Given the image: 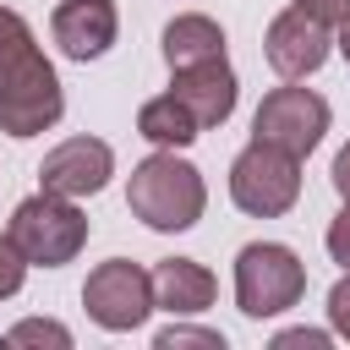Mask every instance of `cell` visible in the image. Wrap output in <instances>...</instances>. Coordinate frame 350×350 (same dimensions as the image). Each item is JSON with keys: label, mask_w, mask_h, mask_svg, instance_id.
<instances>
[{"label": "cell", "mask_w": 350, "mask_h": 350, "mask_svg": "<svg viewBox=\"0 0 350 350\" xmlns=\"http://www.w3.org/2000/svg\"><path fill=\"white\" fill-rule=\"evenodd\" d=\"M159 350H180V345H202V350H224V334L219 328H191V323H170L153 334Z\"/></svg>", "instance_id": "cell-17"}, {"label": "cell", "mask_w": 350, "mask_h": 350, "mask_svg": "<svg viewBox=\"0 0 350 350\" xmlns=\"http://www.w3.org/2000/svg\"><path fill=\"white\" fill-rule=\"evenodd\" d=\"M334 27H339V33H334V44H339V55H345V60H350V11H345V16H339V22H334Z\"/></svg>", "instance_id": "cell-24"}, {"label": "cell", "mask_w": 350, "mask_h": 350, "mask_svg": "<svg viewBox=\"0 0 350 350\" xmlns=\"http://www.w3.org/2000/svg\"><path fill=\"white\" fill-rule=\"evenodd\" d=\"M273 345H279V350H284V345H306V350H323V345H328V334H323V328H284Z\"/></svg>", "instance_id": "cell-22"}, {"label": "cell", "mask_w": 350, "mask_h": 350, "mask_svg": "<svg viewBox=\"0 0 350 350\" xmlns=\"http://www.w3.org/2000/svg\"><path fill=\"white\" fill-rule=\"evenodd\" d=\"M49 33L66 60H98V55H109V44L120 33V11H115V0H60L49 16Z\"/></svg>", "instance_id": "cell-10"}, {"label": "cell", "mask_w": 350, "mask_h": 350, "mask_svg": "<svg viewBox=\"0 0 350 350\" xmlns=\"http://www.w3.org/2000/svg\"><path fill=\"white\" fill-rule=\"evenodd\" d=\"M115 175V148L98 142V137H66L60 148L44 153L38 164V186L55 191V197H98Z\"/></svg>", "instance_id": "cell-9"}, {"label": "cell", "mask_w": 350, "mask_h": 350, "mask_svg": "<svg viewBox=\"0 0 350 350\" xmlns=\"http://www.w3.org/2000/svg\"><path fill=\"white\" fill-rule=\"evenodd\" d=\"M60 115H66V93H60L55 66L38 49L16 71L0 77V131L5 137H38V131L60 126Z\"/></svg>", "instance_id": "cell-6"}, {"label": "cell", "mask_w": 350, "mask_h": 350, "mask_svg": "<svg viewBox=\"0 0 350 350\" xmlns=\"http://www.w3.org/2000/svg\"><path fill=\"white\" fill-rule=\"evenodd\" d=\"M38 49V38H33V27H27V16L22 11H5L0 5V77L5 71H16L27 55Z\"/></svg>", "instance_id": "cell-15"}, {"label": "cell", "mask_w": 350, "mask_h": 350, "mask_svg": "<svg viewBox=\"0 0 350 350\" xmlns=\"http://www.w3.org/2000/svg\"><path fill=\"white\" fill-rule=\"evenodd\" d=\"M323 131H328V98L312 88H295V82L262 93V104L252 115V137L284 148L290 159H306L323 142Z\"/></svg>", "instance_id": "cell-7"}, {"label": "cell", "mask_w": 350, "mask_h": 350, "mask_svg": "<svg viewBox=\"0 0 350 350\" xmlns=\"http://www.w3.org/2000/svg\"><path fill=\"white\" fill-rule=\"evenodd\" d=\"M11 345H55V350H71V328L66 323H49V317H27L5 334Z\"/></svg>", "instance_id": "cell-16"}, {"label": "cell", "mask_w": 350, "mask_h": 350, "mask_svg": "<svg viewBox=\"0 0 350 350\" xmlns=\"http://www.w3.org/2000/svg\"><path fill=\"white\" fill-rule=\"evenodd\" d=\"M295 5H301L306 16H317V22H328V27H334V22L350 11V0H295Z\"/></svg>", "instance_id": "cell-21"}, {"label": "cell", "mask_w": 350, "mask_h": 350, "mask_svg": "<svg viewBox=\"0 0 350 350\" xmlns=\"http://www.w3.org/2000/svg\"><path fill=\"white\" fill-rule=\"evenodd\" d=\"M11 246L27 257V268H66L82 246H88V213L71 202V197H55V191H33L11 208V224H5Z\"/></svg>", "instance_id": "cell-2"}, {"label": "cell", "mask_w": 350, "mask_h": 350, "mask_svg": "<svg viewBox=\"0 0 350 350\" xmlns=\"http://www.w3.org/2000/svg\"><path fill=\"white\" fill-rule=\"evenodd\" d=\"M27 279V257L11 246V235H0V301H11Z\"/></svg>", "instance_id": "cell-18"}, {"label": "cell", "mask_w": 350, "mask_h": 350, "mask_svg": "<svg viewBox=\"0 0 350 350\" xmlns=\"http://www.w3.org/2000/svg\"><path fill=\"white\" fill-rule=\"evenodd\" d=\"M82 306L88 317L104 328V334H131L148 323L153 312V273L142 262H126V257H109L88 273L82 284Z\"/></svg>", "instance_id": "cell-5"}, {"label": "cell", "mask_w": 350, "mask_h": 350, "mask_svg": "<svg viewBox=\"0 0 350 350\" xmlns=\"http://www.w3.org/2000/svg\"><path fill=\"white\" fill-rule=\"evenodd\" d=\"M323 241H328V257H334L339 268H350V202L334 213V224H328V235H323Z\"/></svg>", "instance_id": "cell-20"}, {"label": "cell", "mask_w": 350, "mask_h": 350, "mask_svg": "<svg viewBox=\"0 0 350 350\" xmlns=\"http://www.w3.org/2000/svg\"><path fill=\"white\" fill-rule=\"evenodd\" d=\"M306 295V262L284 241H252L235 252V306L246 317H279Z\"/></svg>", "instance_id": "cell-3"}, {"label": "cell", "mask_w": 350, "mask_h": 350, "mask_svg": "<svg viewBox=\"0 0 350 350\" xmlns=\"http://www.w3.org/2000/svg\"><path fill=\"white\" fill-rule=\"evenodd\" d=\"M137 137H148L153 148H191L202 137V126L191 120V109L175 98V93H159L137 109Z\"/></svg>", "instance_id": "cell-14"}, {"label": "cell", "mask_w": 350, "mask_h": 350, "mask_svg": "<svg viewBox=\"0 0 350 350\" xmlns=\"http://www.w3.org/2000/svg\"><path fill=\"white\" fill-rule=\"evenodd\" d=\"M328 49H334V33H328V22L306 16L301 5L279 11V16L268 22V33H262V60H268V66H273L284 82H301V77H312V71L328 60Z\"/></svg>", "instance_id": "cell-8"}, {"label": "cell", "mask_w": 350, "mask_h": 350, "mask_svg": "<svg viewBox=\"0 0 350 350\" xmlns=\"http://www.w3.org/2000/svg\"><path fill=\"white\" fill-rule=\"evenodd\" d=\"M126 208L159 230V235H180L202 219L208 208V186H202V170L191 159H180V148H159L148 153L137 170H131V186H126Z\"/></svg>", "instance_id": "cell-1"}, {"label": "cell", "mask_w": 350, "mask_h": 350, "mask_svg": "<svg viewBox=\"0 0 350 350\" xmlns=\"http://www.w3.org/2000/svg\"><path fill=\"white\" fill-rule=\"evenodd\" d=\"M328 328H334L339 339H350V268H345V279L328 290Z\"/></svg>", "instance_id": "cell-19"}, {"label": "cell", "mask_w": 350, "mask_h": 350, "mask_svg": "<svg viewBox=\"0 0 350 350\" xmlns=\"http://www.w3.org/2000/svg\"><path fill=\"white\" fill-rule=\"evenodd\" d=\"M170 93H175V98L191 109V120L208 131V126H224V120L235 115L241 82H235L230 60H202V66H186V71H175Z\"/></svg>", "instance_id": "cell-11"}, {"label": "cell", "mask_w": 350, "mask_h": 350, "mask_svg": "<svg viewBox=\"0 0 350 350\" xmlns=\"http://www.w3.org/2000/svg\"><path fill=\"white\" fill-rule=\"evenodd\" d=\"M213 295H219V279H213L197 257H164V262L153 268V306H164V312H175V317L208 312Z\"/></svg>", "instance_id": "cell-12"}, {"label": "cell", "mask_w": 350, "mask_h": 350, "mask_svg": "<svg viewBox=\"0 0 350 350\" xmlns=\"http://www.w3.org/2000/svg\"><path fill=\"white\" fill-rule=\"evenodd\" d=\"M334 191H339V197L350 202V142H345V148L334 153Z\"/></svg>", "instance_id": "cell-23"}, {"label": "cell", "mask_w": 350, "mask_h": 350, "mask_svg": "<svg viewBox=\"0 0 350 350\" xmlns=\"http://www.w3.org/2000/svg\"><path fill=\"white\" fill-rule=\"evenodd\" d=\"M230 202L252 219H279L301 202V159H290L273 142H246L230 159Z\"/></svg>", "instance_id": "cell-4"}, {"label": "cell", "mask_w": 350, "mask_h": 350, "mask_svg": "<svg viewBox=\"0 0 350 350\" xmlns=\"http://www.w3.org/2000/svg\"><path fill=\"white\" fill-rule=\"evenodd\" d=\"M164 60H170V71L224 60V27L202 11H180L175 22H164Z\"/></svg>", "instance_id": "cell-13"}]
</instances>
